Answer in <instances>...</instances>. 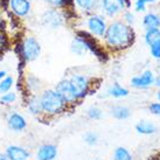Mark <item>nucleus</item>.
<instances>
[{
  "mask_svg": "<svg viewBox=\"0 0 160 160\" xmlns=\"http://www.w3.org/2000/svg\"><path fill=\"white\" fill-rule=\"evenodd\" d=\"M26 83H27V89L29 90V91H32V92H36L38 90L40 89V80L36 77L35 75H33V74H31V75L27 76V80H26Z\"/></svg>",
  "mask_w": 160,
  "mask_h": 160,
  "instance_id": "obj_25",
  "label": "nucleus"
},
{
  "mask_svg": "<svg viewBox=\"0 0 160 160\" xmlns=\"http://www.w3.org/2000/svg\"><path fill=\"white\" fill-rule=\"evenodd\" d=\"M87 116L92 120H99L103 117V111L98 107H90L87 110Z\"/></svg>",
  "mask_w": 160,
  "mask_h": 160,
  "instance_id": "obj_29",
  "label": "nucleus"
},
{
  "mask_svg": "<svg viewBox=\"0 0 160 160\" xmlns=\"http://www.w3.org/2000/svg\"><path fill=\"white\" fill-rule=\"evenodd\" d=\"M136 131L142 136H152L157 132V126L152 122L140 120L136 124Z\"/></svg>",
  "mask_w": 160,
  "mask_h": 160,
  "instance_id": "obj_17",
  "label": "nucleus"
},
{
  "mask_svg": "<svg viewBox=\"0 0 160 160\" xmlns=\"http://www.w3.org/2000/svg\"><path fill=\"white\" fill-rule=\"evenodd\" d=\"M158 0H134L133 5L136 13H145L147 11V6L152 4H156Z\"/></svg>",
  "mask_w": 160,
  "mask_h": 160,
  "instance_id": "obj_24",
  "label": "nucleus"
},
{
  "mask_svg": "<svg viewBox=\"0 0 160 160\" xmlns=\"http://www.w3.org/2000/svg\"><path fill=\"white\" fill-rule=\"evenodd\" d=\"M5 76H7V72H6L5 70H0V81L2 80Z\"/></svg>",
  "mask_w": 160,
  "mask_h": 160,
  "instance_id": "obj_33",
  "label": "nucleus"
},
{
  "mask_svg": "<svg viewBox=\"0 0 160 160\" xmlns=\"http://www.w3.org/2000/svg\"><path fill=\"white\" fill-rule=\"evenodd\" d=\"M27 110H28V112L33 116L43 115V111H42V108H41V103H40V98H39V96L32 95L31 97L28 98V101H27Z\"/></svg>",
  "mask_w": 160,
  "mask_h": 160,
  "instance_id": "obj_18",
  "label": "nucleus"
},
{
  "mask_svg": "<svg viewBox=\"0 0 160 160\" xmlns=\"http://www.w3.org/2000/svg\"><path fill=\"white\" fill-rule=\"evenodd\" d=\"M17 98H18L17 93L13 92V91H8V92L1 95L0 102H1V104H5V105H11L17 101Z\"/></svg>",
  "mask_w": 160,
  "mask_h": 160,
  "instance_id": "obj_28",
  "label": "nucleus"
},
{
  "mask_svg": "<svg viewBox=\"0 0 160 160\" xmlns=\"http://www.w3.org/2000/svg\"><path fill=\"white\" fill-rule=\"evenodd\" d=\"M2 21H4V19H2V17H1V13H0V28H1V26H2Z\"/></svg>",
  "mask_w": 160,
  "mask_h": 160,
  "instance_id": "obj_35",
  "label": "nucleus"
},
{
  "mask_svg": "<svg viewBox=\"0 0 160 160\" xmlns=\"http://www.w3.org/2000/svg\"><path fill=\"white\" fill-rule=\"evenodd\" d=\"M67 78L70 82L71 88L74 90L78 102L83 101L90 93L92 83H91V80L88 75L82 74V72H74Z\"/></svg>",
  "mask_w": 160,
  "mask_h": 160,
  "instance_id": "obj_5",
  "label": "nucleus"
},
{
  "mask_svg": "<svg viewBox=\"0 0 160 160\" xmlns=\"http://www.w3.org/2000/svg\"><path fill=\"white\" fill-rule=\"evenodd\" d=\"M110 115L118 120H125L130 118L131 110L125 105H113L110 109Z\"/></svg>",
  "mask_w": 160,
  "mask_h": 160,
  "instance_id": "obj_20",
  "label": "nucleus"
},
{
  "mask_svg": "<svg viewBox=\"0 0 160 160\" xmlns=\"http://www.w3.org/2000/svg\"><path fill=\"white\" fill-rule=\"evenodd\" d=\"M113 160H133V157L126 147L118 146L113 151Z\"/></svg>",
  "mask_w": 160,
  "mask_h": 160,
  "instance_id": "obj_23",
  "label": "nucleus"
},
{
  "mask_svg": "<svg viewBox=\"0 0 160 160\" xmlns=\"http://www.w3.org/2000/svg\"><path fill=\"white\" fill-rule=\"evenodd\" d=\"M11 12L18 18H26L32 12L31 0H8Z\"/></svg>",
  "mask_w": 160,
  "mask_h": 160,
  "instance_id": "obj_10",
  "label": "nucleus"
},
{
  "mask_svg": "<svg viewBox=\"0 0 160 160\" xmlns=\"http://www.w3.org/2000/svg\"><path fill=\"white\" fill-rule=\"evenodd\" d=\"M75 9V8H71ZM71 9H56L49 8L41 14L40 22L41 25L48 29H60L66 26L67 20L72 19L70 17Z\"/></svg>",
  "mask_w": 160,
  "mask_h": 160,
  "instance_id": "obj_3",
  "label": "nucleus"
},
{
  "mask_svg": "<svg viewBox=\"0 0 160 160\" xmlns=\"http://www.w3.org/2000/svg\"><path fill=\"white\" fill-rule=\"evenodd\" d=\"M154 80H156V75L151 70H145L142 74L133 76L131 78V87L140 90L148 89L154 85Z\"/></svg>",
  "mask_w": 160,
  "mask_h": 160,
  "instance_id": "obj_9",
  "label": "nucleus"
},
{
  "mask_svg": "<svg viewBox=\"0 0 160 160\" xmlns=\"http://www.w3.org/2000/svg\"><path fill=\"white\" fill-rule=\"evenodd\" d=\"M14 84V78L12 76H5L2 80L0 81V93L2 95V93H6L8 92L11 88L13 87Z\"/></svg>",
  "mask_w": 160,
  "mask_h": 160,
  "instance_id": "obj_27",
  "label": "nucleus"
},
{
  "mask_svg": "<svg viewBox=\"0 0 160 160\" xmlns=\"http://www.w3.org/2000/svg\"><path fill=\"white\" fill-rule=\"evenodd\" d=\"M132 7V0H99V13L107 19H118L122 13Z\"/></svg>",
  "mask_w": 160,
  "mask_h": 160,
  "instance_id": "obj_4",
  "label": "nucleus"
},
{
  "mask_svg": "<svg viewBox=\"0 0 160 160\" xmlns=\"http://www.w3.org/2000/svg\"><path fill=\"white\" fill-rule=\"evenodd\" d=\"M137 39L136 31L122 19H113L108 23V28L103 36L104 48L111 53H120L133 46Z\"/></svg>",
  "mask_w": 160,
  "mask_h": 160,
  "instance_id": "obj_1",
  "label": "nucleus"
},
{
  "mask_svg": "<svg viewBox=\"0 0 160 160\" xmlns=\"http://www.w3.org/2000/svg\"><path fill=\"white\" fill-rule=\"evenodd\" d=\"M159 88H160V87H159Z\"/></svg>",
  "mask_w": 160,
  "mask_h": 160,
  "instance_id": "obj_38",
  "label": "nucleus"
},
{
  "mask_svg": "<svg viewBox=\"0 0 160 160\" xmlns=\"http://www.w3.org/2000/svg\"><path fill=\"white\" fill-rule=\"evenodd\" d=\"M148 48H150V54L152 58L160 61V39L152 42L151 45L148 46Z\"/></svg>",
  "mask_w": 160,
  "mask_h": 160,
  "instance_id": "obj_30",
  "label": "nucleus"
},
{
  "mask_svg": "<svg viewBox=\"0 0 160 160\" xmlns=\"http://www.w3.org/2000/svg\"><path fill=\"white\" fill-rule=\"evenodd\" d=\"M70 50L72 54H75L77 56H83L88 53V49H87V46H85L83 39L81 38L80 35L76 34L74 36V39L70 43Z\"/></svg>",
  "mask_w": 160,
  "mask_h": 160,
  "instance_id": "obj_16",
  "label": "nucleus"
},
{
  "mask_svg": "<svg viewBox=\"0 0 160 160\" xmlns=\"http://www.w3.org/2000/svg\"><path fill=\"white\" fill-rule=\"evenodd\" d=\"M5 154L9 160H28L31 157V153L25 147L18 146V145L8 146L5 151Z\"/></svg>",
  "mask_w": 160,
  "mask_h": 160,
  "instance_id": "obj_13",
  "label": "nucleus"
},
{
  "mask_svg": "<svg viewBox=\"0 0 160 160\" xmlns=\"http://www.w3.org/2000/svg\"><path fill=\"white\" fill-rule=\"evenodd\" d=\"M58 157V147L54 144H43L36 152L38 160H55Z\"/></svg>",
  "mask_w": 160,
  "mask_h": 160,
  "instance_id": "obj_14",
  "label": "nucleus"
},
{
  "mask_svg": "<svg viewBox=\"0 0 160 160\" xmlns=\"http://www.w3.org/2000/svg\"><path fill=\"white\" fill-rule=\"evenodd\" d=\"M91 160H101V159H91Z\"/></svg>",
  "mask_w": 160,
  "mask_h": 160,
  "instance_id": "obj_37",
  "label": "nucleus"
},
{
  "mask_svg": "<svg viewBox=\"0 0 160 160\" xmlns=\"http://www.w3.org/2000/svg\"><path fill=\"white\" fill-rule=\"evenodd\" d=\"M39 98H40L41 108H42L43 115H47V116L61 115L62 112H64L67 110L68 108V104L63 101V98L56 92L55 89L43 90L40 93Z\"/></svg>",
  "mask_w": 160,
  "mask_h": 160,
  "instance_id": "obj_2",
  "label": "nucleus"
},
{
  "mask_svg": "<svg viewBox=\"0 0 160 160\" xmlns=\"http://www.w3.org/2000/svg\"><path fill=\"white\" fill-rule=\"evenodd\" d=\"M0 160H9L5 153H0Z\"/></svg>",
  "mask_w": 160,
  "mask_h": 160,
  "instance_id": "obj_34",
  "label": "nucleus"
},
{
  "mask_svg": "<svg viewBox=\"0 0 160 160\" xmlns=\"http://www.w3.org/2000/svg\"><path fill=\"white\" fill-rule=\"evenodd\" d=\"M45 2L50 8L56 9H71L75 8L74 0H45Z\"/></svg>",
  "mask_w": 160,
  "mask_h": 160,
  "instance_id": "obj_21",
  "label": "nucleus"
},
{
  "mask_svg": "<svg viewBox=\"0 0 160 160\" xmlns=\"http://www.w3.org/2000/svg\"><path fill=\"white\" fill-rule=\"evenodd\" d=\"M75 8L84 15L97 13L99 11V0H74Z\"/></svg>",
  "mask_w": 160,
  "mask_h": 160,
  "instance_id": "obj_12",
  "label": "nucleus"
},
{
  "mask_svg": "<svg viewBox=\"0 0 160 160\" xmlns=\"http://www.w3.org/2000/svg\"><path fill=\"white\" fill-rule=\"evenodd\" d=\"M108 23L109 22H108L107 18L99 12L87 15V19H85L87 31L89 32L93 38H96L97 40H102L103 39L108 28Z\"/></svg>",
  "mask_w": 160,
  "mask_h": 160,
  "instance_id": "obj_7",
  "label": "nucleus"
},
{
  "mask_svg": "<svg viewBox=\"0 0 160 160\" xmlns=\"http://www.w3.org/2000/svg\"><path fill=\"white\" fill-rule=\"evenodd\" d=\"M19 50H20V56L23 60V62H33L40 56L41 45L35 36L28 35L21 41Z\"/></svg>",
  "mask_w": 160,
  "mask_h": 160,
  "instance_id": "obj_6",
  "label": "nucleus"
},
{
  "mask_svg": "<svg viewBox=\"0 0 160 160\" xmlns=\"http://www.w3.org/2000/svg\"><path fill=\"white\" fill-rule=\"evenodd\" d=\"M123 21H124L126 25H129V26H132L133 27V25L136 22H137V17H136V12H133V11H131V8L130 9H126V11H124L123 13H122V15H120V18Z\"/></svg>",
  "mask_w": 160,
  "mask_h": 160,
  "instance_id": "obj_26",
  "label": "nucleus"
},
{
  "mask_svg": "<svg viewBox=\"0 0 160 160\" xmlns=\"http://www.w3.org/2000/svg\"><path fill=\"white\" fill-rule=\"evenodd\" d=\"M142 27L147 28H160V15L154 12H146L142 20Z\"/></svg>",
  "mask_w": 160,
  "mask_h": 160,
  "instance_id": "obj_15",
  "label": "nucleus"
},
{
  "mask_svg": "<svg viewBox=\"0 0 160 160\" xmlns=\"http://www.w3.org/2000/svg\"><path fill=\"white\" fill-rule=\"evenodd\" d=\"M83 140L87 145H89V146H95V145H97L98 142V136L97 133H95V132H87V133L83 136Z\"/></svg>",
  "mask_w": 160,
  "mask_h": 160,
  "instance_id": "obj_31",
  "label": "nucleus"
},
{
  "mask_svg": "<svg viewBox=\"0 0 160 160\" xmlns=\"http://www.w3.org/2000/svg\"><path fill=\"white\" fill-rule=\"evenodd\" d=\"M55 90L63 98V101L67 103L68 105H74L78 102L68 78H63V80L60 81L55 87Z\"/></svg>",
  "mask_w": 160,
  "mask_h": 160,
  "instance_id": "obj_8",
  "label": "nucleus"
},
{
  "mask_svg": "<svg viewBox=\"0 0 160 160\" xmlns=\"http://www.w3.org/2000/svg\"><path fill=\"white\" fill-rule=\"evenodd\" d=\"M158 99H159V102H160V91L158 92Z\"/></svg>",
  "mask_w": 160,
  "mask_h": 160,
  "instance_id": "obj_36",
  "label": "nucleus"
},
{
  "mask_svg": "<svg viewBox=\"0 0 160 160\" xmlns=\"http://www.w3.org/2000/svg\"><path fill=\"white\" fill-rule=\"evenodd\" d=\"M160 39V28H147L144 32V41L147 46Z\"/></svg>",
  "mask_w": 160,
  "mask_h": 160,
  "instance_id": "obj_22",
  "label": "nucleus"
},
{
  "mask_svg": "<svg viewBox=\"0 0 160 160\" xmlns=\"http://www.w3.org/2000/svg\"><path fill=\"white\" fill-rule=\"evenodd\" d=\"M7 126L13 132H21L27 128V120L21 113L12 111L7 117Z\"/></svg>",
  "mask_w": 160,
  "mask_h": 160,
  "instance_id": "obj_11",
  "label": "nucleus"
},
{
  "mask_svg": "<svg viewBox=\"0 0 160 160\" xmlns=\"http://www.w3.org/2000/svg\"><path fill=\"white\" fill-rule=\"evenodd\" d=\"M108 96H110L112 98H124L126 96H129V89H126L125 87L120 85L119 83L115 82L113 84L109 87V89L107 91Z\"/></svg>",
  "mask_w": 160,
  "mask_h": 160,
  "instance_id": "obj_19",
  "label": "nucleus"
},
{
  "mask_svg": "<svg viewBox=\"0 0 160 160\" xmlns=\"http://www.w3.org/2000/svg\"><path fill=\"white\" fill-rule=\"evenodd\" d=\"M148 111L151 112L152 115L160 117V102L151 103V104L148 105Z\"/></svg>",
  "mask_w": 160,
  "mask_h": 160,
  "instance_id": "obj_32",
  "label": "nucleus"
}]
</instances>
